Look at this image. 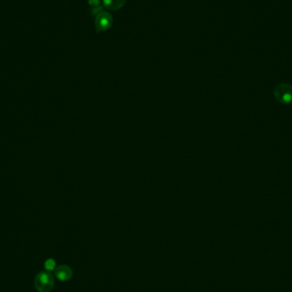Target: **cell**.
I'll return each instance as SVG.
<instances>
[{"label": "cell", "mask_w": 292, "mask_h": 292, "mask_svg": "<svg viewBox=\"0 0 292 292\" xmlns=\"http://www.w3.org/2000/svg\"><path fill=\"white\" fill-rule=\"evenodd\" d=\"M54 277L50 272H40L34 279V286L39 292H50L53 289Z\"/></svg>", "instance_id": "obj_1"}, {"label": "cell", "mask_w": 292, "mask_h": 292, "mask_svg": "<svg viewBox=\"0 0 292 292\" xmlns=\"http://www.w3.org/2000/svg\"><path fill=\"white\" fill-rule=\"evenodd\" d=\"M276 99L283 104L292 103V86L290 84H279L274 88Z\"/></svg>", "instance_id": "obj_2"}, {"label": "cell", "mask_w": 292, "mask_h": 292, "mask_svg": "<svg viewBox=\"0 0 292 292\" xmlns=\"http://www.w3.org/2000/svg\"><path fill=\"white\" fill-rule=\"evenodd\" d=\"M55 275L61 281H68L73 277V271L67 265H60L56 268Z\"/></svg>", "instance_id": "obj_3"}, {"label": "cell", "mask_w": 292, "mask_h": 292, "mask_svg": "<svg viewBox=\"0 0 292 292\" xmlns=\"http://www.w3.org/2000/svg\"><path fill=\"white\" fill-rule=\"evenodd\" d=\"M125 3V0H104V4L109 9H117L120 8Z\"/></svg>", "instance_id": "obj_5"}, {"label": "cell", "mask_w": 292, "mask_h": 292, "mask_svg": "<svg viewBox=\"0 0 292 292\" xmlns=\"http://www.w3.org/2000/svg\"><path fill=\"white\" fill-rule=\"evenodd\" d=\"M111 22V17L107 13H102L98 17L97 27L99 30H104L109 27Z\"/></svg>", "instance_id": "obj_4"}, {"label": "cell", "mask_w": 292, "mask_h": 292, "mask_svg": "<svg viewBox=\"0 0 292 292\" xmlns=\"http://www.w3.org/2000/svg\"><path fill=\"white\" fill-rule=\"evenodd\" d=\"M45 268L47 271H52L56 268V262L53 259L47 260L45 262Z\"/></svg>", "instance_id": "obj_6"}]
</instances>
